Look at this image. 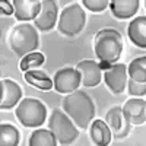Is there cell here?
I'll return each instance as SVG.
<instances>
[{"label":"cell","instance_id":"obj_1","mask_svg":"<svg viewBox=\"0 0 146 146\" xmlns=\"http://www.w3.org/2000/svg\"><path fill=\"white\" fill-rule=\"evenodd\" d=\"M123 53V38L113 28H104L95 35V54L100 58V67L108 69Z\"/></svg>","mask_w":146,"mask_h":146},{"label":"cell","instance_id":"obj_2","mask_svg":"<svg viewBox=\"0 0 146 146\" xmlns=\"http://www.w3.org/2000/svg\"><path fill=\"white\" fill-rule=\"evenodd\" d=\"M63 111L80 129H88L95 115V105L83 91H75L63 100Z\"/></svg>","mask_w":146,"mask_h":146},{"label":"cell","instance_id":"obj_3","mask_svg":"<svg viewBox=\"0 0 146 146\" xmlns=\"http://www.w3.org/2000/svg\"><path fill=\"white\" fill-rule=\"evenodd\" d=\"M40 44L38 32L31 23H21L12 29L9 35V45L16 56L25 57L31 54Z\"/></svg>","mask_w":146,"mask_h":146},{"label":"cell","instance_id":"obj_4","mask_svg":"<svg viewBox=\"0 0 146 146\" xmlns=\"http://www.w3.org/2000/svg\"><path fill=\"white\" fill-rule=\"evenodd\" d=\"M48 127L54 133L57 142L63 146H69L79 137V131L72 118L62 110H53L48 120Z\"/></svg>","mask_w":146,"mask_h":146},{"label":"cell","instance_id":"obj_5","mask_svg":"<svg viewBox=\"0 0 146 146\" xmlns=\"http://www.w3.org/2000/svg\"><path fill=\"white\" fill-rule=\"evenodd\" d=\"M15 114L25 127H38L47 118V108L40 100L25 98L18 104Z\"/></svg>","mask_w":146,"mask_h":146},{"label":"cell","instance_id":"obj_6","mask_svg":"<svg viewBox=\"0 0 146 146\" xmlns=\"http://www.w3.org/2000/svg\"><path fill=\"white\" fill-rule=\"evenodd\" d=\"M85 22H86L85 10L82 9V6L79 3H73L62 12V15L58 18L57 28L63 35L75 36L79 32H82Z\"/></svg>","mask_w":146,"mask_h":146},{"label":"cell","instance_id":"obj_7","mask_svg":"<svg viewBox=\"0 0 146 146\" xmlns=\"http://www.w3.org/2000/svg\"><path fill=\"white\" fill-rule=\"evenodd\" d=\"M54 89L60 94H72L78 91L79 85L82 82L80 73L73 67H63L56 72L53 78Z\"/></svg>","mask_w":146,"mask_h":146},{"label":"cell","instance_id":"obj_8","mask_svg":"<svg viewBox=\"0 0 146 146\" xmlns=\"http://www.w3.org/2000/svg\"><path fill=\"white\" fill-rule=\"evenodd\" d=\"M104 80L108 89L113 94L124 92L127 86V66L126 64H113L104 72Z\"/></svg>","mask_w":146,"mask_h":146},{"label":"cell","instance_id":"obj_9","mask_svg":"<svg viewBox=\"0 0 146 146\" xmlns=\"http://www.w3.org/2000/svg\"><path fill=\"white\" fill-rule=\"evenodd\" d=\"M105 123L108 124L113 136L117 139L126 137L127 133L130 131V124L127 123L121 107H113L108 110V113L105 115Z\"/></svg>","mask_w":146,"mask_h":146},{"label":"cell","instance_id":"obj_10","mask_svg":"<svg viewBox=\"0 0 146 146\" xmlns=\"http://www.w3.org/2000/svg\"><path fill=\"white\" fill-rule=\"evenodd\" d=\"M76 70L80 73L82 85L85 88H94L100 85L102 79L101 67L95 60H82L76 64Z\"/></svg>","mask_w":146,"mask_h":146},{"label":"cell","instance_id":"obj_11","mask_svg":"<svg viewBox=\"0 0 146 146\" xmlns=\"http://www.w3.org/2000/svg\"><path fill=\"white\" fill-rule=\"evenodd\" d=\"M57 18H58L57 3L53 2V0H44L40 15L36 16V19L34 21L35 28H38L41 31H50L56 25Z\"/></svg>","mask_w":146,"mask_h":146},{"label":"cell","instance_id":"obj_12","mask_svg":"<svg viewBox=\"0 0 146 146\" xmlns=\"http://www.w3.org/2000/svg\"><path fill=\"white\" fill-rule=\"evenodd\" d=\"M123 114L130 126L143 124L146 121V101L137 98L127 100L123 105Z\"/></svg>","mask_w":146,"mask_h":146},{"label":"cell","instance_id":"obj_13","mask_svg":"<svg viewBox=\"0 0 146 146\" xmlns=\"http://www.w3.org/2000/svg\"><path fill=\"white\" fill-rule=\"evenodd\" d=\"M0 86H2V101H0V108L2 110L13 108L18 104V101L22 98L21 86L16 82L10 80V79H2Z\"/></svg>","mask_w":146,"mask_h":146},{"label":"cell","instance_id":"obj_14","mask_svg":"<svg viewBox=\"0 0 146 146\" xmlns=\"http://www.w3.org/2000/svg\"><path fill=\"white\" fill-rule=\"evenodd\" d=\"M15 18L18 21H35L41 12L42 2L40 0H15Z\"/></svg>","mask_w":146,"mask_h":146},{"label":"cell","instance_id":"obj_15","mask_svg":"<svg viewBox=\"0 0 146 146\" xmlns=\"http://www.w3.org/2000/svg\"><path fill=\"white\" fill-rule=\"evenodd\" d=\"M127 34L135 45L146 48V16H137L133 19L129 23Z\"/></svg>","mask_w":146,"mask_h":146},{"label":"cell","instance_id":"obj_16","mask_svg":"<svg viewBox=\"0 0 146 146\" xmlns=\"http://www.w3.org/2000/svg\"><path fill=\"white\" fill-rule=\"evenodd\" d=\"M110 7L117 19H127L139 10V0H113L110 2Z\"/></svg>","mask_w":146,"mask_h":146},{"label":"cell","instance_id":"obj_17","mask_svg":"<svg viewBox=\"0 0 146 146\" xmlns=\"http://www.w3.org/2000/svg\"><path fill=\"white\" fill-rule=\"evenodd\" d=\"M111 130L102 120H94L91 123V137L96 146H108L111 142Z\"/></svg>","mask_w":146,"mask_h":146},{"label":"cell","instance_id":"obj_18","mask_svg":"<svg viewBox=\"0 0 146 146\" xmlns=\"http://www.w3.org/2000/svg\"><path fill=\"white\" fill-rule=\"evenodd\" d=\"M25 80L32 85V86L38 88L41 91H50L54 86V82L53 79H50L47 76V73L41 72V70H28L25 72Z\"/></svg>","mask_w":146,"mask_h":146},{"label":"cell","instance_id":"obj_19","mask_svg":"<svg viewBox=\"0 0 146 146\" xmlns=\"http://www.w3.org/2000/svg\"><path fill=\"white\" fill-rule=\"evenodd\" d=\"M28 146H57V139L51 130L36 129L29 136Z\"/></svg>","mask_w":146,"mask_h":146},{"label":"cell","instance_id":"obj_20","mask_svg":"<svg viewBox=\"0 0 146 146\" xmlns=\"http://www.w3.org/2000/svg\"><path fill=\"white\" fill-rule=\"evenodd\" d=\"M127 73L131 80L145 83L146 82V56L131 60V63L127 67Z\"/></svg>","mask_w":146,"mask_h":146},{"label":"cell","instance_id":"obj_21","mask_svg":"<svg viewBox=\"0 0 146 146\" xmlns=\"http://www.w3.org/2000/svg\"><path fill=\"white\" fill-rule=\"evenodd\" d=\"M21 135L16 127L3 123L0 126V146H18Z\"/></svg>","mask_w":146,"mask_h":146},{"label":"cell","instance_id":"obj_22","mask_svg":"<svg viewBox=\"0 0 146 146\" xmlns=\"http://www.w3.org/2000/svg\"><path fill=\"white\" fill-rule=\"evenodd\" d=\"M44 54L42 53H31L25 57H22L21 60V70L28 72V70H34L35 67H40L44 63Z\"/></svg>","mask_w":146,"mask_h":146},{"label":"cell","instance_id":"obj_23","mask_svg":"<svg viewBox=\"0 0 146 146\" xmlns=\"http://www.w3.org/2000/svg\"><path fill=\"white\" fill-rule=\"evenodd\" d=\"M82 5L86 6L92 12H102L107 7H110V2H108V0H83Z\"/></svg>","mask_w":146,"mask_h":146},{"label":"cell","instance_id":"obj_24","mask_svg":"<svg viewBox=\"0 0 146 146\" xmlns=\"http://www.w3.org/2000/svg\"><path fill=\"white\" fill-rule=\"evenodd\" d=\"M127 88H129V92L131 96H142L146 94V82L145 83H140V82H135V80H129L127 82Z\"/></svg>","mask_w":146,"mask_h":146},{"label":"cell","instance_id":"obj_25","mask_svg":"<svg viewBox=\"0 0 146 146\" xmlns=\"http://www.w3.org/2000/svg\"><path fill=\"white\" fill-rule=\"evenodd\" d=\"M0 7H2V13L3 15H12V13H15L13 3H10V2H2V3H0Z\"/></svg>","mask_w":146,"mask_h":146},{"label":"cell","instance_id":"obj_26","mask_svg":"<svg viewBox=\"0 0 146 146\" xmlns=\"http://www.w3.org/2000/svg\"><path fill=\"white\" fill-rule=\"evenodd\" d=\"M145 9H146V2H145Z\"/></svg>","mask_w":146,"mask_h":146}]
</instances>
